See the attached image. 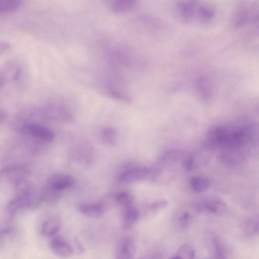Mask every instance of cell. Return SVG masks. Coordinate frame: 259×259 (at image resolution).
<instances>
[{
    "mask_svg": "<svg viewBox=\"0 0 259 259\" xmlns=\"http://www.w3.org/2000/svg\"><path fill=\"white\" fill-rule=\"evenodd\" d=\"M151 173L147 167L132 166L123 170L118 177V181L122 184H129L146 179Z\"/></svg>",
    "mask_w": 259,
    "mask_h": 259,
    "instance_id": "277c9868",
    "label": "cell"
},
{
    "mask_svg": "<svg viewBox=\"0 0 259 259\" xmlns=\"http://www.w3.org/2000/svg\"><path fill=\"white\" fill-rule=\"evenodd\" d=\"M190 184L194 191L200 193L207 190L210 186V181L206 177L194 176L191 178Z\"/></svg>",
    "mask_w": 259,
    "mask_h": 259,
    "instance_id": "5bb4252c",
    "label": "cell"
},
{
    "mask_svg": "<svg viewBox=\"0 0 259 259\" xmlns=\"http://www.w3.org/2000/svg\"><path fill=\"white\" fill-rule=\"evenodd\" d=\"M8 114L6 110L0 108V123L4 122L7 118Z\"/></svg>",
    "mask_w": 259,
    "mask_h": 259,
    "instance_id": "d4e9b609",
    "label": "cell"
},
{
    "mask_svg": "<svg viewBox=\"0 0 259 259\" xmlns=\"http://www.w3.org/2000/svg\"><path fill=\"white\" fill-rule=\"evenodd\" d=\"M191 222V215L189 212L184 213L180 218L179 223L180 226L183 228H186L189 227Z\"/></svg>",
    "mask_w": 259,
    "mask_h": 259,
    "instance_id": "ffe728a7",
    "label": "cell"
},
{
    "mask_svg": "<svg viewBox=\"0 0 259 259\" xmlns=\"http://www.w3.org/2000/svg\"><path fill=\"white\" fill-rule=\"evenodd\" d=\"M79 211L83 215L90 218H97L102 215L104 208L99 203H82L79 206Z\"/></svg>",
    "mask_w": 259,
    "mask_h": 259,
    "instance_id": "7c38bea8",
    "label": "cell"
},
{
    "mask_svg": "<svg viewBox=\"0 0 259 259\" xmlns=\"http://www.w3.org/2000/svg\"><path fill=\"white\" fill-rule=\"evenodd\" d=\"M5 79L2 72L0 71V90L4 83L5 82Z\"/></svg>",
    "mask_w": 259,
    "mask_h": 259,
    "instance_id": "484cf974",
    "label": "cell"
},
{
    "mask_svg": "<svg viewBox=\"0 0 259 259\" xmlns=\"http://www.w3.org/2000/svg\"><path fill=\"white\" fill-rule=\"evenodd\" d=\"M73 183L74 180L70 176L62 173H55L50 176L46 185L61 192L71 187Z\"/></svg>",
    "mask_w": 259,
    "mask_h": 259,
    "instance_id": "8992f818",
    "label": "cell"
},
{
    "mask_svg": "<svg viewBox=\"0 0 259 259\" xmlns=\"http://www.w3.org/2000/svg\"><path fill=\"white\" fill-rule=\"evenodd\" d=\"M24 0H0V15L12 13L17 10Z\"/></svg>",
    "mask_w": 259,
    "mask_h": 259,
    "instance_id": "9a60e30c",
    "label": "cell"
},
{
    "mask_svg": "<svg viewBox=\"0 0 259 259\" xmlns=\"http://www.w3.org/2000/svg\"><path fill=\"white\" fill-rule=\"evenodd\" d=\"M1 16V15H0Z\"/></svg>",
    "mask_w": 259,
    "mask_h": 259,
    "instance_id": "4316f807",
    "label": "cell"
},
{
    "mask_svg": "<svg viewBox=\"0 0 259 259\" xmlns=\"http://www.w3.org/2000/svg\"><path fill=\"white\" fill-rule=\"evenodd\" d=\"M42 202L52 203L57 202L59 199L61 192L51 189L47 185L40 192Z\"/></svg>",
    "mask_w": 259,
    "mask_h": 259,
    "instance_id": "2e32d148",
    "label": "cell"
},
{
    "mask_svg": "<svg viewBox=\"0 0 259 259\" xmlns=\"http://www.w3.org/2000/svg\"><path fill=\"white\" fill-rule=\"evenodd\" d=\"M28 174V172L24 167L18 165L7 167L0 172L2 178L14 186L26 179Z\"/></svg>",
    "mask_w": 259,
    "mask_h": 259,
    "instance_id": "5b68a950",
    "label": "cell"
},
{
    "mask_svg": "<svg viewBox=\"0 0 259 259\" xmlns=\"http://www.w3.org/2000/svg\"><path fill=\"white\" fill-rule=\"evenodd\" d=\"M195 254V249L193 246L189 243H185L181 245L179 248L177 255L181 258H193Z\"/></svg>",
    "mask_w": 259,
    "mask_h": 259,
    "instance_id": "d6986e66",
    "label": "cell"
},
{
    "mask_svg": "<svg viewBox=\"0 0 259 259\" xmlns=\"http://www.w3.org/2000/svg\"><path fill=\"white\" fill-rule=\"evenodd\" d=\"M136 252L135 243L132 238L126 237L122 239L116 250L117 258L129 259L133 258Z\"/></svg>",
    "mask_w": 259,
    "mask_h": 259,
    "instance_id": "9c48e42d",
    "label": "cell"
},
{
    "mask_svg": "<svg viewBox=\"0 0 259 259\" xmlns=\"http://www.w3.org/2000/svg\"><path fill=\"white\" fill-rule=\"evenodd\" d=\"M183 165L186 170H191L194 165V159L192 157H188L185 159L183 162Z\"/></svg>",
    "mask_w": 259,
    "mask_h": 259,
    "instance_id": "603a6c76",
    "label": "cell"
},
{
    "mask_svg": "<svg viewBox=\"0 0 259 259\" xmlns=\"http://www.w3.org/2000/svg\"><path fill=\"white\" fill-rule=\"evenodd\" d=\"M50 247L54 254L62 257L71 256L74 251L73 248L67 241L58 236L51 240Z\"/></svg>",
    "mask_w": 259,
    "mask_h": 259,
    "instance_id": "52a82bcc",
    "label": "cell"
},
{
    "mask_svg": "<svg viewBox=\"0 0 259 259\" xmlns=\"http://www.w3.org/2000/svg\"><path fill=\"white\" fill-rule=\"evenodd\" d=\"M102 141L108 145L114 144L117 138V132L115 128L111 126L103 128L100 133Z\"/></svg>",
    "mask_w": 259,
    "mask_h": 259,
    "instance_id": "e0dca14e",
    "label": "cell"
},
{
    "mask_svg": "<svg viewBox=\"0 0 259 259\" xmlns=\"http://www.w3.org/2000/svg\"><path fill=\"white\" fill-rule=\"evenodd\" d=\"M11 48V45L6 41L0 40V55L5 54Z\"/></svg>",
    "mask_w": 259,
    "mask_h": 259,
    "instance_id": "cb8c5ba5",
    "label": "cell"
},
{
    "mask_svg": "<svg viewBox=\"0 0 259 259\" xmlns=\"http://www.w3.org/2000/svg\"><path fill=\"white\" fill-rule=\"evenodd\" d=\"M140 212L137 207L133 204L123 208L122 212L123 227L125 230H130L134 227L138 221Z\"/></svg>",
    "mask_w": 259,
    "mask_h": 259,
    "instance_id": "30bf717a",
    "label": "cell"
},
{
    "mask_svg": "<svg viewBox=\"0 0 259 259\" xmlns=\"http://www.w3.org/2000/svg\"><path fill=\"white\" fill-rule=\"evenodd\" d=\"M213 244L217 257L221 258H224L223 249L221 244L217 240H213Z\"/></svg>",
    "mask_w": 259,
    "mask_h": 259,
    "instance_id": "44dd1931",
    "label": "cell"
},
{
    "mask_svg": "<svg viewBox=\"0 0 259 259\" xmlns=\"http://www.w3.org/2000/svg\"><path fill=\"white\" fill-rule=\"evenodd\" d=\"M178 16L186 22L204 23L214 16V10L209 5L197 0H181L176 5Z\"/></svg>",
    "mask_w": 259,
    "mask_h": 259,
    "instance_id": "6da1fadb",
    "label": "cell"
},
{
    "mask_svg": "<svg viewBox=\"0 0 259 259\" xmlns=\"http://www.w3.org/2000/svg\"><path fill=\"white\" fill-rule=\"evenodd\" d=\"M46 120L61 123H68L73 119V115L66 109L56 105L43 106L33 111Z\"/></svg>",
    "mask_w": 259,
    "mask_h": 259,
    "instance_id": "3957f363",
    "label": "cell"
},
{
    "mask_svg": "<svg viewBox=\"0 0 259 259\" xmlns=\"http://www.w3.org/2000/svg\"><path fill=\"white\" fill-rule=\"evenodd\" d=\"M115 200L119 206L124 208L133 204L134 198L129 192L122 191L116 194Z\"/></svg>",
    "mask_w": 259,
    "mask_h": 259,
    "instance_id": "ac0fdd59",
    "label": "cell"
},
{
    "mask_svg": "<svg viewBox=\"0 0 259 259\" xmlns=\"http://www.w3.org/2000/svg\"><path fill=\"white\" fill-rule=\"evenodd\" d=\"M167 205L166 201H158L153 203L150 206V208L152 210H156L165 207Z\"/></svg>",
    "mask_w": 259,
    "mask_h": 259,
    "instance_id": "7402d4cb",
    "label": "cell"
},
{
    "mask_svg": "<svg viewBox=\"0 0 259 259\" xmlns=\"http://www.w3.org/2000/svg\"><path fill=\"white\" fill-rule=\"evenodd\" d=\"M60 228L61 223L59 220L55 218H51L46 220L41 224L40 233L45 237H54L59 232Z\"/></svg>",
    "mask_w": 259,
    "mask_h": 259,
    "instance_id": "8fae6325",
    "label": "cell"
},
{
    "mask_svg": "<svg viewBox=\"0 0 259 259\" xmlns=\"http://www.w3.org/2000/svg\"><path fill=\"white\" fill-rule=\"evenodd\" d=\"M112 11L120 13L128 12L135 5L137 0H111Z\"/></svg>",
    "mask_w": 259,
    "mask_h": 259,
    "instance_id": "4fadbf2b",
    "label": "cell"
},
{
    "mask_svg": "<svg viewBox=\"0 0 259 259\" xmlns=\"http://www.w3.org/2000/svg\"><path fill=\"white\" fill-rule=\"evenodd\" d=\"M18 130L23 136L42 142H51L55 137L54 133L49 128L32 122H23Z\"/></svg>",
    "mask_w": 259,
    "mask_h": 259,
    "instance_id": "7a4b0ae2",
    "label": "cell"
},
{
    "mask_svg": "<svg viewBox=\"0 0 259 259\" xmlns=\"http://www.w3.org/2000/svg\"><path fill=\"white\" fill-rule=\"evenodd\" d=\"M194 207L199 212L207 211L216 213L222 212L226 205L218 199H208L196 203Z\"/></svg>",
    "mask_w": 259,
    "mask_h": 259,
    "instance_id": "ba28073f",
    "label": "cell"
}]
</instances>
